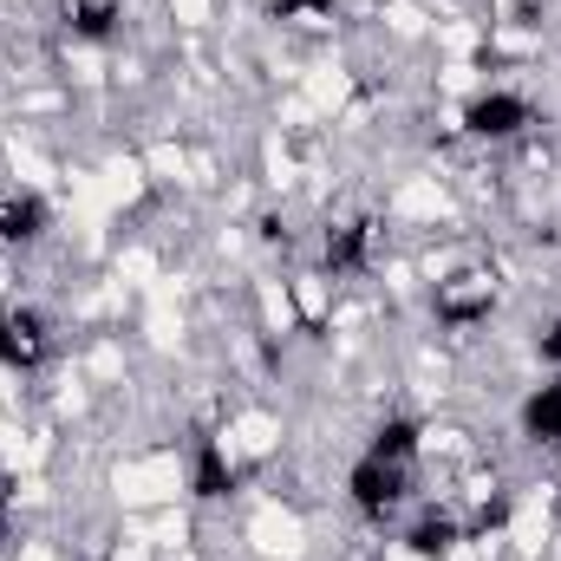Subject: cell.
Listing matches in <instances>:
<instances>
[{
    "label": "cell",
    "instance_id": "obj_1",
    "mask_svg": "<svg viewBox=\"0 0 561 561\" xmlns=\"http://www.w3.org/2000/svg\"><path fill=\"white\" fill-rule=\"evenodd\" d=\"M523 118H529V112H523L516 99H503V92L470 105V131H477V138H510V131H523Z\"/></svg>",
    "mask_w": 561,
    "mask_h": 561
},
{
    "label": "cell",
    "instance_id": "obj_2",
    "mask_svg": "<svg viewBox=\"0 0 561 561\" xmlns=\"http://www.w3.org/2000/svg\"><path fill=\"white\" fill-rule=\"evenodd\" d=\"M529 431L536 437H561V386H542L529 399Z\"/></svg>",
    "mask_w": 561,
    "mask_h": 561
},
{
    "label": "cell",
    "instance_id": "obj_3",
    "mask_svg": "<svg viewBox=\"0 0 561 561\" xmlns=\"http://www.w3.org/2000/svg\"><path fill=\"white\" fill-rule=\"evenodd\" d=\"M542 353H549V359H561V327L549 333V340H542Z\"/></svg>",
    "mask_w": 561,
    "mask_h": 561
}]
</instances>
